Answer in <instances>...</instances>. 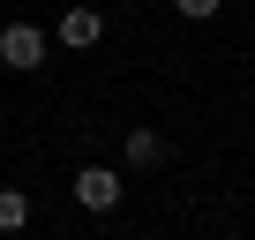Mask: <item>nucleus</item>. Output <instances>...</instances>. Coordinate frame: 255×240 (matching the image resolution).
Returning a JSON list of instances; mask_svg holds the SVG:
<instances>
[{
	"label": "nucleus",
	"instance_id": "f257e3e1",
	"mask_svg": "<svg viewBox=\"0 0 255 240\" xmlns=\"http://www.w3.org/2000/svg\"><path fill=\"white\" fill-rule=\"evenodd\" d=\"M45 53H53V38H45L38 23H8V30H0V68L38 75V68H45Z\"/></svg>",
	"mask_w": 255,
	"mask_h": 240
},
{
	"label": "nucleus",
	"instance_id": "f03ea898",
	"mask_svg": "<svg viewBox=\"0 0 255 240\" xmlns=\"http://www.w3.org/2000/svg\"><path fill=\"white\" fill-rule=\"evenodd\" d=\"M120 195H128V180H120L113 165H83V173H75V203H83L90 218H105V210H120Z\"/></svg>",
	"mask_w": 255,
	"mask_h": 240
},
{
	"label": "nucleus",
	"instance_id": "7ed1b4c3",
	"mask_svg": "<svg viewBox=\"0 0 255 240\" xmlns=\"http://www.w3.org/2000/svg\"><path fill=\"white\" fill-rule=\"evenodd\" d=\"M53 38H60V45H68V53H90V45H98V38H105V8H68V15H60V30H53Z\"/></svg>",
	"mask_w": 255,
	"mask_h": 240
},
{
	"label": "nucleus",
	"instance_id": "20e7f679",
	"mask_svg": "<svg viewBox=\"0 0 255 240\" xmlns=\"http://www.w3.org/2000/svg\"><path fill=\"white\" fill-rule=\"evenodd\" d=\"M165 150H173V143H165L158 128H128V135H120V158H128V173H150V165H165Z\"/></svg>",
	"mask_w": 255,
	"mask_h": 240
},
{
	"label": "nucleus",
	"instance_id": "39448f33",
	"mask_svg": "<svg viewBox=\"0 0 255 240\" xmlns=\"http://www.w3.org/2000/svg\"><path fill=\"white\" fill-rule=\"evenodd\" d=\"M30 225V195L23 188H0V233H23Z\"/></svg>",
	"mask_w": 255,
	"mask_h": 240
},
{
	"label": "nucleus",
	"instance_id": "423d86ee",
	"mask_svg": "<svg viewBox=\"0 0 255 240\" xmlns=\"http://www.w3.org/2000/svg\"><path fill=\"white\" fill-rule=\"evenodd\" d=\"M173 8H180L188 23H218V8H225V0H173Z\"/></svg>",
	"mask_w": 255,
	"mask_h": 240
}]
</instances>
